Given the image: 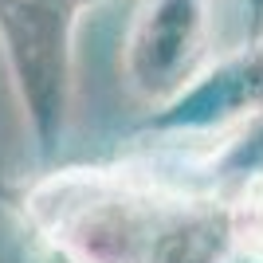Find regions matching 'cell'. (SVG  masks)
<instances>
[{
    "instance_id": "6da1fadb",
    "label": "cell",
    "mask_w": 263,
    "mask_h": 263,
    "mask_svg": "<svg viewBox=\"0 0 263 263\" xmlns=\"http://www.w3.org/2000/svg\"><path fill=\"white\" fill-rule=\"evenodd\" d=\"M20 212L63 263H240L252 243L243 193L130 169H51L24 189Z\"/></svg>"
},
{
    "instance_id": "7a4b0ae2",
    "label": "cell",
    "mask_w": 263,
    "mask_h": 263,
    "mask_svg": "<svg viewBox=\"0 0 263 263\" xmlns=\"http://www.w3.org/2000/svg\"><path fill=\"white\" fill-rule=\"evenodd\" d=\"M90 4L99 0H0V59L40 157L71 126L75 32Z\"/></svg>"
},
{
    "instance_id": "3957f363",
    "label": "cell",
    "mask_w": 263,
    "mask_h": 263,
    "mask_svg": "<svg viewBox=\"0 0 263 263\" xmlns=\"http://www.w3.org/2000/svg\"><path fill=\"white\" fill-rule=\"evenodd\" d=\"M220 12L224 0H138L122 44V79L142 106L173 102L220 59Z\"/></svg>"
},
{
    "instance_id": "277c9868",
    "label": "cell",
    "mask_w": 263,
    "mask_h": 263,
    "mask_svg": "<svg viewBox=\"0 0 263 263\" xmlns=\"http://www.w3.org/2000/svg\"><path fill=\"white\" fill-rule=\"evenodd\" d=\"M259 118H263V35L220 55L189 90H181L173 102L157 106L142 122L138 134L193 142V138H220V134L252 126Z\"/></svg>"
},
{
    "instance_id": "5b68a950",
    "label": "cell",
    "mask_w": 263,
    "mask_h": 263,
    "mask_svg": "<svg viewBox=\"0 0 263 263\" xmlns=\"http://www.w3.org/2000/svg\"><path fill=\"white\" fill-rule=\"evenodd\" d=\"M240 263H263V259H255V255H243V259Z\"/></svg>"
}]
</instances>
